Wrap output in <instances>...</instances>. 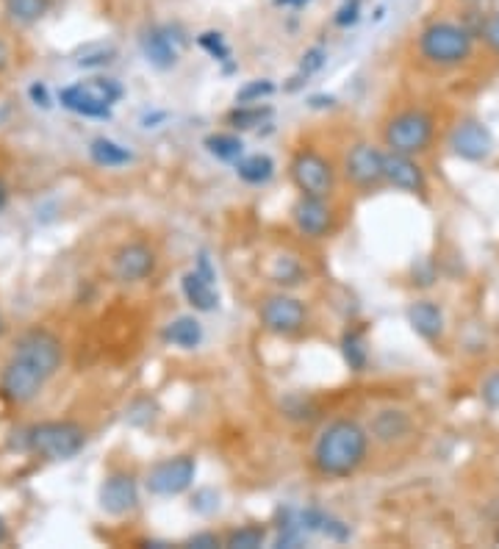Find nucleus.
Here are the masks:
<instances>
[{
  "mask_svg": "<svg viewBox=\"0 0 499 549\" xmlns=\"http://www.w3.org/2000/svg\"><path fill=\"white\" fill-rule=\"evenodd\" d=\"M61 364H64V344L53 330H25L0 372V397L9 405L34 403Z\"/></svg>",
  "mask_w": 499,
  "mask_h": 549,
  "instance_id": "nucleus-1",
  "label": "nucleus"
},
{
  "mask_svg": "<svg viewBox=\"0 0 499 549\" xmlns=\"http://www.w3.org/2000/svg\"><path fill=\"white\" fill-rule=\"evenodd\" d=\"M369 444L372 436L361 422H355L350 416L333 419L322 427V433L311 447V466L317 475L330 480L353 477L369 458Z\"/></svg>",
  "mask_w": 499,
  "mask_h": 549,
  "instance_id": "nucleus-2",
  "label": "nucleus"
},
{
  "mask_svg": "<svg viewBox=\"0 0 499 549\" xmlns=\"http://www.w3.org/2000/svg\"><path fill=\"white\" fill-rule=\"evenodd\" d=\"M475 34L466 25L436 20L419 34V56L433 67H458L472 56Z\"/></svg>",
  "mask_w": 499,
  "mask_h": 549,
  "instance_id": "nucleus-3",
  "label": "nucleus"
},
{
  "mask_svg": "<svg viewBox=\"0 0 499 549\" xmlns=\"http://www.w3.org/2000/svg\"><path fill=\"white\" fill-rule=\"evenodd\" d=\"M125 95L114 78H86L81 84L64 86L59 92L61 106L73 114H81V117H89V120H109L111 117V106Z\"/></svg>",
  "mask_w": 499,
  "mask_h": 549,
  "instance_id": "nucleus-4",
  "label": "nucleus"
},
{
  "mask_svg": "<svg viewBox=\"0 0 499 549\" xmlns=\"http://www.w3.org/2000/svg\"><path fill=\"white\" fill-rule=\"evenodd\" d=\"M436 134V120L422 109H405L397 111L386 128H383V145L391 153H402V156H422Z\"/></svg>",
  "mask_w": 499,
  "mask_h": 549,
  "instance_id": "nucleus-5",
  "label": "nucleus"
},
{
  "mask_svg": "<svg viewBox=\"0 0 499 549\" xmlns=\"http://www.w3.org/2000/svg\"><path fill=\"white\" fill-rule=\"evenodd\" d=\"M25 439L28 447L45 461H70L84 450L86 430L73 419H53L31 427Z\"/></svg>",
  "mask_w": 499,
  "mask_h": 549,
  "instance_id": "nucleus-6",
  "label": "nucleus"
},
{
  "mask_svg": "<svg viewBox=\"0 0 499 549\" xmlns=\"http://www.w3.org/2000/svg\"><path fill=\"white\" fill-rule=\"evenodd\" d=\"M289 178L305 197H325L336 192V164L314 147H300L289 161Z\"/></svg>",
  "mask_w": 499,
  "mask_h": 549,
  "instance_id": "nucleus-7",
  "label": "nucleus"
},
{
  "mask_svg": "<svg viewBox=\"0 0 499 549\" xmlns=\"http://www.w3.org/2000/svg\"><path fill=\"white\" fill-rule=\"evenodd\" d=\"M344 181L361 189L372 192L386 183V153L372 142H355L347 156H344Z\"/></svg>",
  "mask_w": 499,
  "mask_h": 549,
  "instance_id": "nucleus-8",
  "label": "nucleus"
},
{
  "mask_svg": "<svg viewBox=\"0 0 499 549\" xmlns=\"http://www.w3.org/2000/svg\"><path fill=\"white\" fill-rule=\"evenodd\" d=\"M195 477L197 461L192 455H172L150 466L145 486L153 497H181L195 486Z\"/></svg>",
  "mask_w": 499,
  "mask_h": 549,
  "instance_id": "nucleus-9",
  "label": "nucleus"
},
{
  "mask_svg": "<svg viewBox=\"0 0 499 549\" xmlns=\"http://www.w3.org/2000/svg\"><path fill=\"white\" fill-rule=\"evenodd\" d=\"M258 319H261L264 330L275 333V336H297L308 325V308L303 300H297L292 294L278 292L261 300Z\"/></svg>",
  "mask_w": 499,
  "mask_h": 549,
  "instance_id": "nucleus-10",
  "label": "nucleus"
},
{
  "mask_svg": "<svg viewBox=\"0 0 499 549\" xmlns=\"http://www.w3.org/2000/svg\"><path fill=\"white\" fill-rule=\"evenodd\" d=\"M159 267V253L147 242H125L111 256V275L120 283L147 281Z\"/></svg>",
  "mask_w": 499,
  "mask_h": 549,
  "instance_id": "nucleus-11",
  "label": "nucleus"
},
{
  "mask_svg": "<svg viewBox=\"0 0 499 549\" xmlns=\"http://www.w3.org/2000/svg\"><path fill=\"white\" fill-rule=\"evenodd\" d=\"M292 222L308 239H328L336 228V211L325 197H305L292 206Z\"/></svg>",
  "mask_w": 499,
  "mask_h": 549,
  "instance_id": "nucleus-12",
  "label": "nucleus"
},
{
  "mask_svg": "<svg viewBox=\"0 0 499 549\" xmlns=\"http://www.w3.org/2000/svg\"><path fill=\"white\" fill-rule=\"evenodd\" d=\"M100 508L109 516H128L139 508V483L128 472H111L100 486Z\"/></svg>",
  "mask_w": 499,
  "mask_h": 549,
  "instance_id": "nucleus-13",
  "label": "nucleus"
},
{
  "mask_svg": "<svg viewBox=\"0 0 499 549\" xmlns=\"http://www.w3.org/2000/svg\"><path fill=\"white\" fill-rule=\"evenodd\" d=\"M452 153L463 161H483L494 150V136L483 122L463 120L452 128L450 134Z\"/></svg>",
  "mask_w": 499,
  "mask_h": 549,
  "instance_id": "nucleus-14",
  "label": "nucleus"
},
{
  "mask_svg": "<svg viewBox=\"0 0 499 549\" xmlns=\"http://www.w3.org/2000/svg\"><path fill=\"white\" fill-rule=\"evenodd\" d=\"M386 183L408 195H422L427 189L425 170L416 164L414 156H402L391 150H386Z\"/></svg>",
  "mask_w": 499,
  "mask_h": 549,
  "instance_id": "nucleus-15",
  "label": "nucleus"
},
{
  "mask_svg": "<svg viewBox=\"0 0 499 549\" xmlns=\"http://www.w3.org/2000/svg\"><path fill=\"white\" fill-rule=\"evenodd\" d=\"M139 45H142L145 59L156 70H172L178 64V39L172 37V28H167V25L147 28L142 39H139Z\"/></svg>",
  "mask_w": 499,
  "mask_h": 549,
  "instance_id": "nucleus-16",
  "label": "nucleus"
},
{
  "mask_svg": "<svg viewBox=\"0 0 499 549\" xmlns=\"http://www.w3.org/2000/svg\"><path fill=\"white\" fill-rule=\"evenodd\" d=\"M411 416L400 411V408H380L378 414L372 416V422H369V436L372 441H380V444H397L402 441L408 433H411Z\"/></svg>",
  "mask_w": 499,
  "mask_h": 549,
  "instance_id": "nucleus-17",
  "label": "nucleus"
},
{
  "mask_svg": "<svg viewBox=\"0 0 499 549\" xmlns=\"http://www.w3.org/2000/svg\"><path fill=\"white\" fill-rule=\"evenodd\" d=\"M181 292L186 297V303L192 305L200 314H208V311H217L220 305V292L214 286V278L203 275L200 269H189L181 278Z\"/></svg>",
  "mask_w": 499,
  "mask_h": 549,
  "instance_id": "nucleus-18",
  "label": "nucleus"
},
{
  "mask_svg": "<svg viewBox=\"0 0 499 549\" xmlns=\"http://www.w3.org/2000/svg\"><path fill=\"white\" fill-rule=\"evenodd\" d=\"M408 325L425 342H436V339H441V333H444V311L433 300H416L408 308Z\"/></svg>",
  "mask_w": 499,
  "mask_h": 549,
  "instance_id": "nucleus-19",
  "label": "nucleus"
},
{
  "mask_svg": "<svg viewBox=\"0 0 499 549\" xmlns=\"http://www.w3.org/2000/svg\"><path fill=\"white\" fill-rule=\"evenodd\" d=\"M164 342L178 350H197L203 344V325L197 317H175L164 328Z\"/></svg>",
  "mask_w": 499,
  "mask_h": 549,
  "instance_id": "nucleus-20",
  "label": "nucleus"
},
{
  "mask_svg": "<svg viewBox=\"0 0 499 549\" xmlns=\"http://www.w3.org/2000/svg\"><path fill=\"white\" fill-rule=\"evenodd\" d=\"M89 159L95 161L98 167L114 170V167H125L134 161V153L128 147H122L120 142H114L109 136H98L89 142Z\"/></svg>",
  "mask_w": 499,
  "mask_h": 549,
  "instance_id": "nucleus-21",
  "label": "nucleus"
},
{
  "mask_svg": "<svg viewBox=\"0 0 499 549\" xmlns=\"http://www.w3.org/2000/svg\"><path fill=\"white\" fill-rule=\"evenodd\" d=\"M236 175L250 186H264L272 181L275 175V161L269 159L267 153H253V156H242L236 161Z\"/></svg>",
  "mask_w": 499,
  "mask_h": 549,
  "instance_id": "nucleus-22",
  "label": "nucleus"
},
{
  "mask_svg": "<svg viewBox=\"0 0 499 549\" xmlns=\"http://www.w3.org/2000/svg\"><path fill=\"white\" fill-rule=\"evenodd\" d=\"M341 355H344V364L353 372H364L369 364V342H366L364 330L350 328L341 336Z\"/></svg>",
  "mask_w": 499,
  "mask_h": 549,
  "instance_id": "nucleus-23",
  "label": "nucleus"
},
{
  "mask_svg": "<svg viewBox=\"0 0 499 549\" xmlns=\"http://www.w3.org/2000/svg\"><path fill=\"white\" fill-rule=\"evenodd\" d=\"M6 17L17 25H37L48 14L50 0H0Z\"/></svg>",
  "mask_w": 499,
  "mask_h": 549,
  "instance_id": "nucleus-24",
  "label": "nucleus"
},
{
  "mask_svg": "<svg viewBox=\"0 0 499 549\" xmlns=\"http://www.w3.org/2000/svg\"><path fill=\"white\" fill-rule=\"evenodd\" d=\"M208 153L214 156L217 161H225V164H236V161L244 156V142L242 136L236 134H211L206 136V142H203Z\"/></svg>",
  "mask_w": 499,
  "mask_h": 549,
  "instance_id": "nucleus-25",
  "label": "nucleus"
},
{
  "mask_svg": "<svg viewBox=\"0 0 499 549\" xmlns=\"http://www.w3.org/2000/svg\"><path fill=\"white\" fill-rule=\"evenodd\" d=\"M272 117V109L269 106H261V103H253V106H239L228 114V122H231L236 131H247V128H256L264 120Z\"/></svg>",
  "mask_w": 499,
  "mask_h": 549,
  "instance_id": "nucleus-26",
  "label": "nucleus"
},
{
  "mask_svg": "<svg viewBox=\"0 0 499 549\" xmlns=\"http://www.w3.org/2000/svg\"><path fill=\"white\" fill-rule=\"evenodd\" d=\"M267 544V530L258 525H244L231 530L225 536V547L228 549H258Z\"/></svg>",
  "mask_w": 499,
  "mask_h": 549,
  "instance_id": "nucleus-27",
  "label": "nucleus"
},
{
  "mask_svg": "<svg viewBox=\"0 0 499 549\" xmlns=\"http://www.w3.org/2000/svg\"><path fill=\"white\" fill-rule=\"evenodd\" d=\"M303 267H300V261L292 256H280L272 261V269H269V278L272 283H278V286H297V283H303Z\"/></svg>",
  "mask_w": 499,
  "mask_h": 549,
  "instance_id": "nucleus-28",
  "label": "nucleus"
},
{
  "mask_svg": "<svg viewBox=\"0 0 499 549\" xmlns=\"http://www.w3.org/2000/svg\"><path fill=\"white\" fill-rule=\"evenodd\" d=\"M272 95H275V84L267 78H258V81H250L236 92V103L239 106H253V103H261V100L272 98Z\"/></svg>",
  "mask_w": 499,
  "mask_h": 549,
  "instance_id": "nucleus-29",
  "label": "nucleus"
},
{
  "mask_svg": "<svg viewBox=\"0 0 499 549\" xmlns=\"http://www.w3.org/2000/svg\"><path fill=\"white\" fill-rule=\"evenodd\" d=\"M197 45L206 50L211 59H217V61L231 59V48H228V42H225V37H222L220 31H203V34L197 37Z\"/></svg>",
  "mask_w": 499,
  "mask_h": 549,
  "instance_id": "nucleus-30",
  "label": "nucleus"
},
{
  "mask_svg": "<svg viewBox=\"0 0 499 549\" xmlns=\"http://www.w3.org/2000/svg\"><path fill=\"white\" fill-rule=\"evenodd\" d=\"M117 56V50L111 48V45H89V48L81 53V59H78V67H86V70H92V67H106L111 64Z\"/></svg>",
  "mask_w": 499,
  "mask_h": 549,
  "instance_id": "nucleus-31",
  "label": "nucleus"
},
{
  "mask_svg": "<svg viewBox=\"0 0 499 549\" xmlns=\"http://www.w3.org/2000/svg\"><path fill=\"white\" fill-rule=\"evenodd\" d=\"M325 61H328V53L325 48H308L303 53V59H300V75H297V81H303V78H311L314 73H319L322 67H325Z\"/></svg>",
  "mask_w": 499,
  "mask_h": 549,
  "instance_id": "nucleus-32",
  "label": "nucleus"
},
{
  "mask_svg": "<svg viewBox=\"0 0 499 549\" xmlns=\"http://www.w3.org/2000/svg\"><path fill=\"white\" fill-rule=\"evenodd\" d=\"M358 20H361V0H344L336 17H333V23L339 25V28H350Z\"/></svg>",
  "mask_w": 499,
  "mask_h": 549,
  "instance_id": "nucleus-33",
  "label": "nucleus"
},
{
  "mask_svg": "<svg viewBox=\"0 0 499 549\" xmlns=\"http://www.w3.org/2000/svg\"><path fill=\"white\" fill-rule=\"evenodd\" d=\"M480 397L488 408L499 411V369H494L486 380H483V389H480Z\"/></svg>",
  "mask_w": 499,
  "mask_h": 549,
  "instance_id": "nucleus-34",
  "label": "nucleus"
},
{
  "mask_svg": "<svg viewBox=\"0 0 499 549\" xmlns=\"http://www.w3.org/2000/svg\"><path fill=\"white\" fill-rule=\"evenodd\" d=\"M480 37L486 39L488 48L499 53V14H486L483 28H480Z\"/></svg>",
  "mask_w": 499,
  "mask_h": 549,
  "instance_id": "nucleus-35",
  "label": "nucleus"
},
{
  "mask_svg": "<svg viewBox=\"0 0 499 549\" xmlns=\"http://www.w3.org/2000/svg\"><path fill=\"white\" fill-rule=\"evenodd\" d=\"M186 544H189V547H197V549H214V547H222L225 541H222L217 533H197V536L189 538Z\"/></svg>",
  "mask_w": 499,
  "mask_h": 549,
  "instance_id": "nucleus-36",
  "label": "nucleus"
},
{
  "mask_svg": "<svg viewBox=\"0 0 499 549\" xmlns=\"http://www.w3.org/2000/svg\"><path fill=\"white\" fill-rule=\"evenodd\" d=\"M28 95H31V100H34L37 106L50 109V95H48V86L45 84H34L31 89H28Z\"/></svg>",
  "mask_w": 499,
  "mask_h": 549,
  "instance_id": "nucleus-37",
  "label": "nucleus"
},
{
  "mask_svg": "<svg viewBox=\"0 0 499 549\" xmlns=\"http://www.w3.org/2000/svg\"><path fill=\"white\" fill-rule=\"evenodd\" d=\"M9 64H12V45H9V42L3 39V34H0V73H3Z\"/></svg>",
  "mask_w": 499,
  "mask_h": 549,
  "instance_id": "nucleus-38",
  "label": "nucleus"
},
{
  "mask_svg": "<svg viewBox=\"0 0 499 549\" xmlns=\"http://www.w3.org/2000/svg\"><path fill=\"white\" fill-rule=\"evenodd\" d=\"M311 0H275V6L278 9H305Z\"/></svg>",
  "mask_w": 499,
  "mask_h": 549,
  "instance_id": "nucleus-39",
  "label": "nucleus"
},
{
  "mask_svg": "<svg viewBox=\"0 0 499 549\" xmlns=\"http://www.w3.org/2000/svg\"><path fill=\"white\" fill-rule=\"evenodd\" d=\"M463 3H466L469 9H475V12H483V9H488L491 0H463Z\"/></svg>",
  "mask_w": 499,
  "mask_h": 549,
  "instance_id": "nucleus-40",
  "label": "nucleus"
},
{
  "mask_svg": "<svg viewBox=\"0 0 499 549\" xmlns=\"http://www.w3.org/2000/svg\"><path fill=\"white\" fill-rule=\"evenodd\" d=\"M6 203H9V186H6V181L0 178V211L6 208Z\"/></svg>",
  "mask_w": 499,
  "mask_h": 549,
  "instance_id": "nucleus-41",
  "label": "nucleus"
},
{
  "mask_svg": "<svg viewBox=\"0 0 499 549\" xmlns=\"http://www.w3.org/2000/svg\"><path fill=\"white\" fill-rule=\"evenodd\" d=\"M6 536H9V527H6V522H3V516H0V544L6 541Z\"/></svg>",
  "mask_w": 499,
  "mask_h": 549,
  "instance_id": "nucleus-42",
  "label": "nucleus"
},
{
  "mask_svg": "<svg viewBox=\"0 0 499 549\" xmlns=\"http://www.w3.org/2000/svg\"><path fill=\"white\" fill-rule=\"evenodd\" d=\"M3 330H6V322H3V314H0V336H3Z\"/></svg>",
  "mask_w": 499,
  "mask_h": 549,
  "instance_id": "nucleus-43",
  "label": "nucleus"
}]
</instances>
